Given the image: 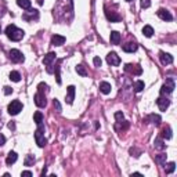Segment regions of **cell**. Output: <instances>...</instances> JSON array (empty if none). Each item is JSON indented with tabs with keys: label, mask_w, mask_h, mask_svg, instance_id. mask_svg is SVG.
<instances>
[{
	"label": "cell",
	"mask_w": 177,
	"mask_h": 177,
	"mask_svg": "<svg viewBox=\"0 0 177 177\" xmlns=\"http://www.w3.org/2000/svg\"><path fill=\"white\" fill-rule=\"evenodd\" d=\"M6 35H7V37L10 39V40L19 41L22 37H24L25 32L22 29H19V28H17L14 24H11V25H8V26L6 28Z\"/></svg>",
	"instance_id": "1"
},
{
	"label": "cell",
	"mask_w": 177,
	"mask_h": 177,
	"mask_svg": "<svg viewBox=\"0 0 177 177\" xmlns=\"http://www.w3.org/2000/svg\"><path fill=\"white\" fill-rule=\"evenodd\" d=\"M35 141L40 148L47 145V138L44 137V124H37V129L35 132Z\"/></svg>",
	"instance_id": "2"
},
{
	"label": "cell",
	"mask_w": 177,
	"mask_h": 177,
	"mask_svg": "<svg viewBox=\"0 0 177 177\" xmlns=\"http://www.w3.org/2000/svg\"><path fill=\"white\" fill-rule=\"evenodd\" d=\"M173 90H174V79L173 77H167L166 83L160 88V96H167V94L173 93Z\"/></svg>",
	"instance_id": "3"
},
{
	"label": "cell",
	"mask_w": 177,
	"mask_h": 177,
	"mask_svg": "<svg viewBox=\"0 0 177 177\" xmlns=\"http://www.w3.org/2000/svg\"><path fill=\"white\" fill-rule=\"evenodd\" d=\"M7 109H8V113H10V115H18V113L22 111L21 101H18V100H14V101H11L10 104H8Z\"/></svg>",
	"instance_id": "4"
},
{
	"label": "cell",
	"mask_w": 177,
	"mask_h": 177,
	"mask_svg": "<svg viewBox=\"0 0 177 177\" xmlns=\"http://www.w3.org/2000/svg\"><path fill=\"white\" fill-rule=\"evenodd\" d=\"M55 58H57V54H55V53H49V54H46L43 58V64L47 66V72H49V73L53 72L51 64H53V61H55Z\"/></svg>",
	"instance_id": "5"
},
{
	"label": "cell",
	"mask_w": 177,
	"mask_h": 177,
	"mask_svg": "<svg viewBox=\"0 0 177 177\" xmlns=\"http://www.w3.org/2000/svg\"><path fill=\"white\" fill-rule=\"evenodd\" d=\"M8 57H10V60L13 61V62H22V61L25 60L24 54H22L19 50H17V49L10 50V53H8Z\"/></svg>",
	"instance_id": "6"
},
{
	"label": "cell",
	"mask_w": 177,
	"mask_h": 177,
	"mask_svg": "<svg viewBox=\"0 0 177 177\" xmlns=\"http://www.w3.org/2000/svg\"><path fill=\"white\" fill-rule=\"evenodd\" d=\"M35 104L37 105L39 108H44L47 105V101H46V96L43 94V91H39L37 90V93L35 94Z\"/></svg>",
	"instance_id": "7"
},
{
	"label": "cell",
	"mask_w": 177,
	"mask_h": 177,
	"mask_svg": "<svg viewBox=\"0 0 177 177\" xmlns=\"http://www.w3.org/2000/svg\"><path fill=\"white\" fill-rule=\"evenodd\" d=\"M124 71L130 72V73H133V75H141L143 73V69H141V66L138 65V64H127V65L124 66Z\"/></svg>",
	"instance_id": "8"
},
{
	"label": "cell",
	"mask_w": 177,
	"mask_h": 177,
	"mask_svg": "<svg viewBox=\"0 0 177 177\" xmlns=\"http://www.w3.org/2000/svg\"><path fill=\"white\" fill-rule=\"evenodd\" d=\"M107 62L109 64V65L112 66H118L119 64H120V58H119V55L116 54V53H109V54L107 55Z\"/></svg>",
	"instance_id": "9"
},
{
	"label": "cell",
	"mask_w": 177,
	"mask_h": 177,
	"mask_svg": "<svg viewBox=\"0 0 177 177\" xmlns=\"http://www.w3.org/2000/svg\"><path fill=\"white\" fill-rule=\"evenodd\" d=\"M156 104H158V107H159L160 111H166L169 108V105H170V100L163 97V96H160L159 98L156 100Z\"/></svg>",
	"instance_id": "10"
},
{
	"label": "cell",
	"mask_w": 177,
	"mask_h": 177,
	"mask_svg": "<svg viewBox=\"0 0 177 177\" xmlns=\"http://www.w3.org/2000/svg\"><path fill=\"white\" fill-rule=\"evenodd\" d=\"M156 14H158V17H159L160 19H163V21H171V19H173V15H171L167 10H165V8H160V10H158Z\"/></svg>",
	"instance_id": "11"
},
{
	"label": "cell",
	"mask_w": 177,
	"mask_h": 177,
	"mask_svg": "<svg viewBox=\"0 0 177 177\" xmlns=\"http://www.w3.org/2000/svg\"><path fill=\"white\" fill-rule=\"evenodd\" d=\"M159 58H160V62H162L163 65H169V64L173 62V57H171L169 53L160 51V53H159Z\"/></svg>",
	"instance_id": "12"
},
{
	"label": "cell",
	"mask_w": 177,
	"mask_h": 177,
	"mask_svg": "<svg viewBox=\"0 0 177 177\" xmlns=\"http://www.w3.org/2000/svg\"><path fill=\"white\" fill-rule=\"evenodd\" d=\"M73 100H75V86H68V88H66L65 101H66V104H72Z\"/></svg>",
	"instance_id": "13"
},
{
	"label": "cell",
	"mask_w": 177,
	"mask_h": 177,
	"mask_svg": "<svg viewBox=\"0 0 177 177\" xmlns=\"http://www.w3.org/2000/svg\"><path fill=\"white\" fill-rule=\"evenodd\" d=\"M65 43V37L61 35H53L51 37V44L53 46H62Z\"/></svg>",
	"instance_id": "14"
},
{
	"label": "cell",
	"mask_w": 177,
	"mask_h": 177,
	"mask_svg": "<svg viewBox=\"0 0 177 177\" xmlns=\"http://www.w3.org/2000/svg\"><path fill=\"white\" fill-rule=\"evenodd\" d=\"M22 18L24 19H26V21H30V19H37L39 18V11L37 10H30L29 8V14L28 13H25L24 15H22Z\"/></svg>",
	"instance_id": "15"
},
{
	"label": "cell",
	"mask_w": 177,
	"mask_h": 177,
	"mask_svg": "<svg viewBox=\"0 0 177 177\" xmlns=\"http://www.w3.org/2000/svg\"><path fill=\"white\" fill-rule=\"evenodd\" d=\"M137 50V43H134V41H129V43L123 44V51L126 53H133Z\"/></svg>",
	"instance_id": "16"
},
{
	"label": "cell",
	"mask_w": 177,
	"mask_h": 177,
	"mask_svg": "<svg viewBox=\"0 0 177 177\" xmlns=\"http://www.w3.org/2000/svg\"><path fill=\"white\" fill-rule=\"evenodd\" d=\"M17 159H18V155L14 151H11V152H8L7 158H6V163H7V165H13V163L17 162Z\"/></svg>",
	"instance_id": "17"
},
{
	"label": "cell",
	"mask_w": 177,
	"mask_h": 177,
	"mask_svg": "<svg viewBox=\"0 0 177 177\" xmlns=\"http://www.w3.org/2000/svg\"><path fill=\"white\" fill-rule=\"evenodd\" d=\"M105 15H107V18L109 19L111 22H119L120 21V15H118V14L112 13V11H105Z\"/></svg>",
	"instance_id": "18"
},
{
	"label": "cell",
	"mask_w": 177,
	"mask_h": 177,
	"mask_svg": "<svg viewBox=\"0 0 177 177\" xmlns=\"http://www.w3.org/2000/svg\"><path fill=\"white\" fill-rule=\"evenodd\" d=\"M100 91L102 94H109L111 93V85L108 82H101L100 83Z\"/></svg>",
	"instance_id": "19"
},
{
	"label": "cell",
	"mask_w": 177,
	"mask_h": 177,
	"mask_svg": "<svg viewBox=\"0 0 177 177\" xmlns=\"http://www.w3.org/2000/svg\"><path fill=\"white\" fill-rule=\"evenodd\" d=\"M119 41H120V33L116 32V30H112V32H111V43L119 44Z\"/></svg>",
	"instance_id": "20"
},
{
	"label": "cell",
	"mask_w": 177,
	"mask_h": 177,
	"mask_svg": "<svg viewBox=\"0 0 177 177\" xmlns=\"http://www.w3.org/2000/svg\"><path fill=\"white\" fill-rule=\"evenodd\" d=\"M148 120L151 122V123H154L155 126H159V124H160V120H162V119H160V116L156 115V113H151V115L148 116Z\"/></svg>",
	"instance_id": "21"
},
{
	"label": "cell",
	"mask_w": 177,
	"mask_h": 177,
	"mask_svg": "<svg viewBox=\"0 0 177 177\" xmlns=\"http://www.w3.org/2000/svg\"><path fill=\"white\" fill-rule=\"evenodd\" d=\"M62 62V60H58L57 61V65H55L54 69V73H55V80H57L58 85H61V76H60V64Z\"/></svg>",
	"instance_id": "22"
},
{
	"label": "cell",
	"mask_w": 177,
	"mask_h": 177,
	"mask_svg": "<svg viewBox=\"0 0 177 177\" xmlns=\"http://www.w3.org/2000/svg\"><path fill=\"white\" fill-rule=\"evenodd\" d=\"M165 166V171H166V174H170V173H173L174 170H176V163L174 162H169L167 165H163Z\"/></svg>",
	"instance_id": "23"
},
{
	"label": "cell",
	"mask_w": 177,
	"mask_h": 177,
	"mask_svg": "<svg viewBox=\"0 0 177 177\" xmlns=\"http://www.w3.org/2000/svg\"><path fill=\"white\" fill-rule=\"evenodd\" d=\"M43 113L40 112V111H37V112H35V115H33V120H35L36 124H41L43 123Z\"/></svg>",
	"instance_id": "24"
},
{
	"label": "cell",
	"mask_w": 177,
	"mask_h": 177,
	"mask_svg": "<svg viewBox=\"0 0 177 177\" xmlns=\"http://www.w3.org/2000/svg\"><path fill=\"white\" fill-rule=\"evenodd\" d=\"M166 158H167V155H166V154L155 155V162L159 163V165H165V163H166Z\"/></svg>",
	"instance_id": "25"
},
{
	"label": "cell",
	"mask_w": 177,
	"mask_h": 177,
	"mask_svg": "<svg viewBox=\"0 0 177 177\" xmlns=\"http://www.w3.org/2000/svg\"><path fill=\"white\" fill-rule=\"evenodd\" d=\"M17 4L19 7L25 8V10H29L30 8V0H17Z\"/></svg>",
	"instance_id": "26"
},
{
	"label": "cell",
	"mask_w": 177,
	"mask_h": 177,
	"mask_svg": "<svg viewBox=\"0 0 177 177\" xmlns=\"http://www.w3.org/2000/svg\"><path fill=\"white\" fill-rule=\"evenodd\" d=\"M154 145H155V148L159 149V151H163V149L166 148V144L163 143L160 138H156V140H155V144H154Z\"/></svg>",
	"instance_id": "27"
},
{
	"label": "cell",
	"mask_w": 177,
	"mask_h": 177,
	"mask_svg": "<svg viewBox=\"0 0 177 177\" xmlns=\"http://www.w3.org/2000/svg\"><path fill=\"white\" fill-rule=\"evenodd\" d=\"M143 33L147 37H151V36L154 35V29H152V26H149V25H145V26L143 28Z\"/></svg>",
	"instance_id": "28"
},
{
	"label": "cell",
	"mask_w": 177,
	"mask_h": 177,
	"mask_svg": "<svg viewBox=\"0 0 177 177\" xmlns=\"http://www.w3.org/2000/svg\"><path fill=\"white\" fill-rule=\"evenodd\" d=\"M144 87H145V85H144L143 80H137V82L134 83V91H137V93L143 91V90H144Z\"/></svg>",
	"instance_id": "29"
},
{
	"label": "cell",
	"mask_w": 177,
	"mask_h": 177,
	"mask_svg": "<svg viewBox=\"0 0 177 177\" xmlns=\"http://www.w3.org/2000/svg\"><path fill=\"white\" fill-rule=\"evenodd\" d=\"M10 80H13V82H19V80H21V75H19V72H17V71L10 72Z\"/></svg>",
	"instance_id": "30"
},
{
	"label": "cell",
	"mask_w": 177,
	"mask_h": 177,
	"mask_svg": "<svg viewBox=\"0 0 177 177\" xmlns=\"http://www.w3.org/2000/svg\"><path fill=\"white\" fill-rule=\"evenodd\" d=\"M76 72L80 75V76H87V71H86V68H85V65H76Z\"/></svg>",
	"instance_id": "31"
},
{
	"label": "cell",
	"mask_w": 177,
	"mask_h": 177,
	"mask_svg": "<svg viewBox=\"0 0 177 177\" xmlns=\"http://www.w3.org/2000/svg\"><path fill=\"white\" fill-rule=\"evenodd\" d=\"M35 156L33 155H26V158H25V162H24V165L25 166H32L33 163H35Z\"/></svg>",
	"instance_id": "32"
},
{
	"label": "cell",
	"mask_w": 177,
	"mask_h": 177,
	"mask_svg": "<svg viewBox=\"0 0 177 177\" xmlns=\"http://www.w3.org/2000/svg\"><path fill=\"white\" fill-rule=\"evenodd\" d=\"M162 137L166 138V140H170V138H171V129H170V127H166V129H163Z\"/></svg>",
	"instance_id": "33"
},
{
	"label": "cell",
	"mask_w": 177,
	"mask_h": 177,
	"mask_svg": "<svg viewBox=\"0 0 177 177\" xmlns=\"http://www.w3.org/2000/svg\"><path fill=\"white\" fill-rule=\"evenodd\" d=\"M37 90H39V91H47V90H49V86H47L46 83H43V82H41V83H39V86H37Z\"/></svg>",
	"instance_id": "34"
},
{
	"label": "cell",
	"mask_w": 177,
	"mask_h": 177,
	"mask_svg": "<svg viewBox=\"0 0 177 177\" xmlns=\"http://www.w3.org/2000/svg\"><path fill=\"white\" fill-rule=\"evenodd\" d=\"M140 6L143 8H148L151 6V0H140Z\"/></svg>",
	"instance_id": "35"
},
{
	"label": "cell",
	"mask_w": 177,
	"mask_h": 177,
	"mask_svg": "<svg viewBox=\"0 0 177 177\" xmlns=\"http://www.w3.org/2000/svg\"><path fill=\"white\" fill-rule=\"evenodd\" d=\"M115 119H116V122H123V119H124L123 113H122V112H116L115 113Z\"/></svg>",
	"instance_id": "36"
},
{
	"label": "cell",
	"mask_w": 177,
	"mask_h": 177,
	"mask_svg": "<svg viewBox=\"0 0 177 177\" xmlns=\"http://www.w3.org/2000/svg\"><path fill=\"white\" fill-rule=\"evenodd\" d=\"M53 104H54L55 111H57V112H61V104H60V101H58V100H54V102H53Z\"/></svg>",
	"instance_id": "37"
},
{
	"label": "cell",
	"mask_w": 177,
	"mask_h": 177,
	"mask_svg": "<svg viewBox=\"0 0 177 177\" xmlns=\"http://www.w3.org/2000/svg\"><path fill=\"white\" fill-rule=\"evenodd\" d=\"M93 62H94V65H96V66H101L102 61H101V58H100V57H94Z\"/></svg>",
	"instance_id": "38"
},
{
	"label": "cell",
	"mask_w": 177,
	"mask_h": 177,
	"mask_svg": "<svg viewBox=\"0 0 177 177\" xmlns=\"http://www.w3.org/2000/svg\"><path fill=\"white\" fill-rule=\"evenodd\" d=\"M130 154H134V156L137 158V156H140V154H141V151H138V149H136V148H130Z\"/></svg>",
	"instance_id": "39"
},
{
	"label": "cell",
	"mask_w": 177,
	"mask_h": 177,
	"mask_svg": "<svg viewBox=\"0 0 177 177\" xmlns=\"http://www.w3.org/2000/svg\"><path fill=\"white\" fill-rule=\"evenodd\" d=\"M3 91H4V94H6V96H10V94L13 93V88H11V87H8V86H6V87H4V90H3Z\"/></svg>",
	"instance_id": "40"
},
{
	"label": "cell",
	"mask_w": 177,
	"mask_h": 177,
	"mask_svg": "<svg viewBox=\"0 0 177 177\" xmlns=\"http://www.w3.org/2000/svg\"><path fill=\"white\" fill-rule=\"evenodd\" d=\"M21 176L22 177H30V176H32V171L25 170V171H22V173H21Z\"/></svg>",
	"instance_id": "41"
},
{
	"label": "cell",
	"mask_w": 177,
	"mask_h": 177,
	"mask_svg": "<svg viewBox=\"0 0 177 177\" xmlns=\"http://www.w3.org/2000/svg\"><path fill=\"white\" fill-rule=\"evenodd\" d=\"M6 144V137L3 134H0V147H3Z\"/></svg>",
	"instance_id": "42"
},
{
	"label": "cell",
	"mask_w": 177,
	"mask_h": 177,
	"mask_svg": "<svg viewBox=\"0 0 177 177\" xmlns=\"http://www.w3.org/2000/svg\"><path fill=\"white\" fill-rule=\"evenodd\" d=\"M7 126H8V129H10V130H15V123H14V122H10Z\"/></svg>",
	"instance_id": "43"
},
{
	"label": "cell",
	"mask_w": 177,
	"mask_h": 177,
	"mask_svg": "<svg viewBox=\"0 0 177 177\" xmlns=\"http://www.w3.org/2000/svg\"><path fill=\"white\" fill-rule=\"evenodd\" d=\"M37 3L39 4H43V0H37Z\"/></svg>",
	"instance_id": "44"
},
{
	"label": "cell",
	"mask_w": 177,
	"mask_h": 177,
	"mask_svg": "<svg viewBox=\"0 0 177 177\" xmlns=\"http://www.w3.org/2000/svg\"><path fill=\"white\" fill-rule=\"evenodd\" d=\"M126 2H133V0H126Z\"/></svg>",
	"instance_id": "45"
},
{
	"label": "cell",
	"mask_w": 177,
	"mask_h": 177,
	"mask_svg": "<svg viewBox=\"0 0 177 177\" xmlns=\"http://www.w3.org/2000/svg\"><path fill=\"white\" fill-rule=\"evenodd\" d=\"M0 30H2V26H0Z\"/></svg>",
	"instance_id": "46"
}]
</instances>
